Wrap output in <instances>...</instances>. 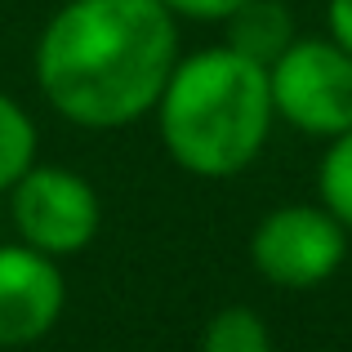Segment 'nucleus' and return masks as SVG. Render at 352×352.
Instances as JSON below:
<instances>
[{"mask_svg": "<svg viewBox=\"0 0 352 352\" xmlns=\"http://www.w3.org/2000/svg\"><path fill=\"white\" fill-rule=\"evenodd\" d=\"M174 63L179 32L161 0H67L36 45L41 94L85 129L156 112Z\"/></svg>", "mask_w": 352, "mask_h": 352, "instance_id": "f257e3e1", "label": "nucleus"}, {"mask_svg": "<svg viewBox=\"0 0 352 352\" xmlns=\"http://www.w3.org/2000/svg\"><path fill=\"white\" fill-rule=\"evenodd\" d=\"M165 152L201 179H232L267 143L272 89L267 67L232 45H214L174 63L156 103Z\"/></svg>", "mask_w": 352, "mask_h": 352, "instance_id": "f03ea898", "label": "nucleus"}, {"mask_svg": "<svg viewBox=\"0 0 352 352\" xmlns=\"http://www.w3.org/2000/svg\"><path fill=\"white\" fill-rule=\"evenodd\" d=\"M272 112L312 138L352 129V54L339 41H290L267 63Z\"/></svg>", "mask_w": 352, "mask_h": 352, "instance_id": "7ed1b4c3", "label": "nucleus"}, {"mask_svg": "<svg viewBox=\"0 0 352 352\" xmlns=\"http://www.w3.org/2000/svg\"><path fill=\"white\" fill-rule=\"evenodd\" d=\"M9 214L23 236V245L41 250L50 258L80 254L103 228V201L80 179L76 170L63 165H32L23 179L9 188Z\"/></svg>", "mask_w": 352, "mask_h": 352, "instance_id": "20e7f679", "label": "nucleus"}, {"mask_svg": "<svg viewBox=\"0 0 352 352\" xmlns=\"http://www.w3.org/2000/svg\"><path fill=\"white\" fill-rule=\"evenodd\" d=\"M250 258L263 281L281 290L326 285L348 258V228L326 206H281L254 228Z\"/></svg>", "mask_w": 352, "mask_h": 352, "instance_id": "39448f33", "label": "nucleus"}, {"mask_svg": "<svg viewBox=\"0 0 352 352\" xmlns=\"http://www.w3.org/2000/svg\"><path fill=\"white\" fill-rule=\"evenodd\" d=\"M67 308V281L58 258L32 245H0V348L36 344L58 326Z\"/></svg>", "mask_w": 352, "mask_h": 352, "instance_id": "423d86ee", "label": "nucleus"}, {"mask_svg": "<svg viewBox=\"0 0 352 352\" xmlns=\"http://www.w3.org/2000/svg\"><path fill=\"white\" fill-rule=\"evenodd\" d=\"M228 23H232L228 45H232V50H241L245 58L263 63V67L294 41V36H290V32H294V27H290V14H285L281 5H272V0H250V5L236 9Z\"/></svg>", "mask_w": 352, "mask_h": 352, "instance_id": "0eeeda50", "label": "nucleus"}, {"mask_svg": "<svg viewBox=\"0 0 352 352\" xmlns=\"http://www.w3.org/2000/svg\"><path fill=\"white\" fill-rule=\"evenodd\" d=\"M36 165V125L18 98L0 89V192H9Z\"/></svg>", "mask_w": 352, "mask_h": 352, "instance_id": "6e6552de", "label": "nucleus"}, {"mask_svg": "<svg viewBox=\"0 0 352 352\" xmlns=\"http://www.w3.org/2000/svg\"><path fill=\"white\" fill-rule=\"evenodd\" d=\"M201 352H272V330L263 326L254 308H219L210 317L206 335H201Z\"/></svg>", "mask_w": 352, "mask_h": 352, "instance_id": "1a4fd4ad", "label": "nucleus"}, {"mask_svg": "<svg viewBox=\"0 0 352 352\" xmlns=\"http://www.w3.org/2000/svg\"><path fill=\"white\" fill-rule=\"evenodd\" d=\"M321 206L352 228V129L330 138V152L321 156Z\"/></svg>", "mask_w": 352, "mask_h": 352, "instance_id": "9d476101", "label": "nucleus"}, {"mask_svg": "<svg viewBox=\"0 0 352 352\" xmlns=\"http://www.w3.org/2000/svg\"><path fill=\"white\" fill-rule=\"evenodd\" d=\"M170 14L183 18H206V23H228L236 9H245L250 0H161Z\"/></svg>", "mask_w": 352, "mask_h": 352, "instance_id": "9b49d317", "label": "nucleus"}, {"mask_svg": "<svg viewBox=\"0 0 352 352\" xmlns=\"http://www.w3.org/2000/svg\"><path fill=\"white\" fill-rule=\"evenodd\" d=\"M326 18H330V41H339L352 54V0H330Z\"/></svg>", "mask_w": 352, "mask_h": 352, "instance_id": "f8f14e48", "label": "nucleus"}]
</instances>
